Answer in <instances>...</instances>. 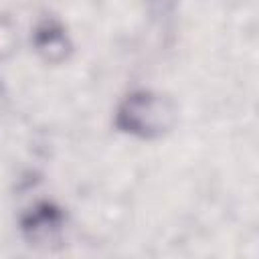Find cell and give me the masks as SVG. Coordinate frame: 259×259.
Segmentation results:
<instances>
[{"label": "cell", "instance_id": "6da1fadb", "mask_svg": "<svg viewBox=\"0 0 259 259\" xmlns=\"http://www.w3.org/2000/svg\"><path fill=\"white\" fill-rule=\"evenodd\" d=\"M119 115L121 119H127L125 127L130 132L152 136V134H160L166 127H170L174 119V109L160 95L140 93V95H132L125 101Z\"/></svg>", "mask_w": 259, "mask_h": 259}, {"label": "cell", "instance_id": "7a4b0ae2", "mask_svg": "<svg viewBox=\"0 0 259 259\" xmlns=\"http://www.w3.org/2000/svg\"><path fill=\"white\" fill-rule=\"evenodd\" d=\"M14 42H16V38H14V28L10 26V22L0 20V59L12 53Z\"/></svg>", "mask_w": 259, "mask_h": 259}]
</instances>
